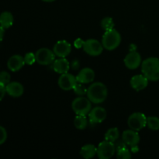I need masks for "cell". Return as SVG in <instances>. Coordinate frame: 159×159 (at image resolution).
I'll list each match as a JSON object with an SVG mask.
<instances>
[{"mask_svg": "<svg viewBox=\"0 0 159 159\" xmlns=\"http://www.w3.org/2000/svg\"><path fill=\"white\" fill-rule=\"evenodd\" d=\"M142 74L152 82L159 80V58L151 57L146 58L141 65Z\"/></svg>", "mask_w": 159, "mask_h": 159, "instance_id": "1", "label": "cell"}, {"mask_svg": "<svg viewBox=\"0 0 159 159\" xmlns=\"http://www.w3.org/2000/svg\"><path fill=\"white\" fill-rule=\"evenodd\" d=\"M86 95L92 103L99 104L107 99L108 90L102 82H94L88 87Z\"/></svg>", "mask_w": 159, "mask_h": 159, "instance_id": "2", "label": "cell"}, {"mask_svg": "<svg viewBox=\"0 0 159 159\" xmlns=\"http://www.w3.org/2000/svg\"><path fill=\"white\" fill-rule=\"evenodd\" d=\"M121 42V36L114 28L104 33L102 38V44L106 50L113 51L119 47Z\"/></svg>", "mask_w": 159, "mask_h": 159, "instance_id": "3", "label": "cell"}, {"mask_svg": "<svg viewBox=\"0 0 159 159\" xmlns=\"http://www.w3.org/2000/svg\"><path fill=\"white\" fill-rule=\"evenodd\" d=\"M71 109L76 115L86 116L92 110V102L88 98L79 96L71 102Z\"/></svg>", "mask_w": 159, "mask_h": 159, "instance_id": "4", "label": "cell"}, {"mask_svg": "<svg viewBox=\"0 0 159 159\" xmlns=\"http://www.w3.org/2000/svg\"><path fill=\"white\" fill-rule=\"evenodd\" d=\"M127 125L136 131L142 130L147 125V116L142 113H134L127 119Z\"/></svg>", "mask_w": 159, "mask_h": 159, "instance_id": "5", "label": "cell"}, {"mask_svg": "<svg viewBox=\"0 0 159 159\" xmlns=\"http://www.w3.org/2000/svg\"><path fill=\"white\" fill-rule=\"evenodd\" d=\"M36 54V61L40 65H50L55 60V54L54 51L46 48H42L37 50Z\"/></svg>", "mask_w": 159, "mask_h": 159, "instance_id": "6", "label": "cell"}, {"mask_svg": "<svg viewBox=\"0 0 159 159\" xmlns=\"http://www.w3.org/2000/svg\"><path fill=\"white\" fill-rule=\"evenodd\" d=\"M116 152V146L113 142L103 141L97 147V156L100 159H110Z\"/></svg>", "mask_w": 159, "mask_h": 159, "instance_id": "7", "label": "cell"}, {"mask_svg": "<svg viewBox=\"0 0 159 159\" xmlns=\"http://www.w3.org/2000/svg\"><path fill=\"white\" fill-rule=\"evenodd\" d=\"M82 48L87 54L93 57L100 55L104 49L102 43L96 39H89V40H85Z\"/></svg>", "mask_w": 159, "mask_h": 159, "instance_id": "8", "label": "cell"}, {"mask_svg": "<svg viewBox=\"0 0 159 159\" xmlns=\"http://www.w3.org/2000/svg\"><path fill=\"white\" fill-rule=\"evenodd\" d=\"M77 82L76 76H74L68 72L61 74L58 79L59 87L64 91H69L73 89Z\"/></svg>", "mask_w": 159, "mask_h": 159, "instance_id": "9", "label": "cell"}, {"mask_svg": "<svg viewBox=\"0 0 159 159\" xmlns=\"http://www.w3.org/2000/svg\"><path fill=\"white\" fill-rule=\"evenodd\" d=\"M124 65L127 68L130 70H134L141 66L142 63L141 54L136 51H130L129 54H127L124 60Z\"/></svg>", "mask_w": 159, "mask_h": 159, "instance_id": "10", "label": "cell"}, {"mask_svg": "<svg viewBox=\"0 0 159 159\" xmlns=\"http://www.w3.org/2000/svg\"><path fill=\"white\" fill-rule=\"evenodd\" d=\"M55 56L58 57H66L71 52V45L67 40H58L53 48Z\"/></svg>", "mask_w": 159, "mask_h": 159, "instance_id": "11", "label": "cell"}, {"mask_svg": "<svg viewBox=\"0 0 159 159\" xmlns=\"http://www.w3.org/2000/svg\"><path fill=\"white\" fill-rule=\"evenodd\" d=\"M88 115L92 124H100L107 118V111L102 107H96L92 109Z\"/></svg>", "mask_w": 159, "mask_h": 159, "instance_id": "12", "label": "cell"}, {"mask_svg": "<svg viewBox=\"0 0 159 159\" xmlns=\"http://www.w3.org/2000/svg\"><path fill=\"white\" fill-rule=\"evenodd\" d=\"M122 141L127 144V146L138 145L140 142V136L138 131L134 130L132 129L124 130L122 134Z\"/></svg>", "mask_w": 159, "mask_h": 159, "instance_id": "13", "label": "cell"}, {"mask_svg": "<svg viewBox=\"0 0 159 159\" xmlns=\"http://www.w3.org/2000/svg\"><path fill=\"white\" fill-rule=\"evenodd\" d=\"M149 80L144 75H136L130 79V85L137 92L141 91L147 88Z\"/></svg>", "mask_w": 159, "mask_h": 159, "instance_id": "14", "label": "cell"}, {"mask_svg": "<svg viewBox=\"0 0 159 159\" xmlns=\"http://www.w3.org/2000/svg\"><path fill=\"white\" fill-rule=\"evenodd\" d=\"M24 57L20 55V54H15L12 57H9L7 62V67L11 71L16 72L18 71L24 66L25 65Z\"/></svg>", "mask_w": 159, "mask_h": 159, "instance_id": "15", "label": "cell"}, {"mask_svg": "<svg viewBox=\"0 0 159 159\" xmlns=\"http://www.w3.org/2000/svg\"><path fill=\"white\" fill-rule=\"evenodd\" d=\"M6 93L14 98L20 97L24 93V88L23 85L18 82H9L8 85H6Z\"/></svg>", "mask_w": 159, "mask_h": 159, "instance_id": "16", "label": "cell"}, {"mask_svg": "<svg viewBox=\"0 0 159 159\" xmlns=\"http://www.w3.org/2000/svg\"><path fill=\"white\" fill-rule=\"evenodd\" d=\"M95 79V72L92 68H84L76 75V79L78 82L83 84L91 83Z\"/></svg>", "mask_w": 159, "mask_h": 159, "instance_id": "17", "label": "cell"}, {"mask_svg": "<svg viewBox=\"0 0 159 159\" xmlns=\"http://www.w3.org/2000/svg\"><path fill=\"white\" fill-rule=\"evenodd\" d=\"M70 68V62L65 57H59L53 62V69L57 74L61 75L68 72Z\"/></svg>", "mask_w": 159, "mask_h": 159, "instance_id": "18", "label": "cell"}, {"mask_svg": "<svg viewBox=\"0 0 159 159\" xmlns=\"http://www.w3.org/2000/svg\"><path fill=\"white\" fill-rule=\"evenodd\" d=\"M97 153V148L93 144H85L81 148L80 155L82 158L89 159L93 158Z\"/></svg>", "mask_w": 159, "mask_h": 159, "instance_id": "19", "label": "cell"}, {"mask_svg": "<svg viewBox=\"0 0 159 159\" xmlns=\"http://www.w3.org/2000/svg\"><path fill=\"white\" fill-rule=\"evenodd\" d=\"M13 20V16L11 12L6 11V12H3L0 14V25L5 30L9 29V27L12 26Z\"/></svg>", "mask_w": 159, "mask_h": 159, "instance_id": "20", "label": "cell"}, {"mask_svg": "<svg viewBox=\"0 0 159 159\" xmlns=\"http://www.w3.org/2000/svg\"><path fill=\"white\" fill-rule=\"evenodd\" d=\"M120 132L117 127H112L110 128L105 134V140L108 141H111V142L115 143L116 140L119 138Z\"/></svg>", "mask_w": 159, "mask_h": 159, "instance_id": "21", "label": "cell"}, {"mask_svg": "<svg viewBox=\"0 0 159 159\" xmlns=\"http://www.w3.org/2000/svg\"><path fill=\"white\" fill-rule=\"evenodd\" d=\"M88 125L86 116L82 115H77L74 119V126L78 130H84L86 128Z\"/></svg>", "mask_w": 159, "mask_h": 159, "instance_id": "22", "label": "cell"}, {"mask_svg": "<svg viewBox=\"0 0 159 159\" xmlns=\"http://www.w3.org/2000/svg\"><path fill=\"white\" fill-rule=\"evenodd\" d=\"M146 127H148L152 130H158L159 118L157 117V116H148V117H147V125H146Z\"/></svg>", "mask_w": 159, "mask_h": 159, "instance_id": "23", "label": "cell"}, {"mask_svg": "<svg viewBox=\"0 0 159 159\" xmlns=\"http://www.w3.org/2000/svg\"><path fill=\"white\" fill-rule=\"evenodd\" d=\"M114 22L111 17H105L101 21V27L105 31L110 30L114 28Z\"/></svg>", "mask_w": 159, "mask_h": 159, "instance_id": "24", "label": "cell"}, {"mask_svg": "<svg viewBox=\"0 0 159 159\" xmlns=\"http://www.w3.org/2000/svg\"><path fill=\"white\" fill-rule=\"evenodd\" d=\"M72 90L78 96H84L85 95L87 94V90H88V88H86L85 85H84L83 83L77 82V84L75 85V87L73 88Z\"/></svg>", "mask_w": 159, "mask_h": 159, "instance_id": "25", "label": "cell"}, {"mask_svg": "<svg viewBox=\"0 0 159 159\" xmlns=\"http://www.w3.org/2000/svg\"><path fill=\"white\" fill-rule=\"evenodd\" d=\"M116 158L118 159H129L131 158V152L127 148V146L121 148L117 149Z\"/></svg>", "mask_w": 159, "mask_h": 159, "instance_id": "26", "label": "cell"}, {"mask_svg": "<svg viewBox=\"0 0 159 159\" xmlns=\"http://www.w3.org/2000/svg\"><path fill=\"white\" fill-rule=\"evenodd\" d=\"M11 76L7 71H1L0 72V84L3 85H6L10 82Z\"/></svg>", "mask_w": 159, "mask_h": 159, "instance_id": "27", "label": "cell"}, {"mask_svg": "<svg viewBox=\"0 0 159 159\" xmlns=\"http://www.w3.org/2000/svg\"><path fill=\"white\" fill-rule=\"evenodd\" d=\"M25 63L28 65H34L36 62V54L33 52L26 53L24 56Z\"/></svg>", "mask_w": 159, "mask_h": 159, "instance_id": "28", "label": "cell"}, {"mask_svg": "<svg viewBox=\"0 0 159 159\" xmlns=\"http://www.w3.org/2000/svg\"><path fill=\"white\" fill-rule=\"evenodd\" d=\"M7 139V132L3 127L0 126V145L6 142Z\"/></svg>", "mask_w": 159, "mask_h": 159, "instance_id": "29", "label": "cell"}, {"mask_svg": "<svg viewBox=\"0 0 159 159\" xmlns=\"http://www.w3.org/2000/svg\"><path fill=\"white\" fill-rule=\"evenodd\" d=\"M84 43H85V40H82V38H77L74 42V46L75 48L79 49V48H83Z\"/></svg>", "mask_w": 159, "mask_h": 159, "instance_id": "30", "label": "cell"}, {"mask_svg": "<svg viewBox=\"0 0 159 159\" xmlns=\"http://www.w3.org/2000/svg\"><path fill=\"white\" fill-rule=\"evenodd\" d=\"M70 67H71V68L72 70L76 71V70L79 69V67H80V62H79V60L75 59V60L72 61L70 63Z\"/></svg>", "mask_w": 159, "mask_h": 159, "instance_id": "31", "label": "cell"}, {"mask_svg": "<svg viewBox=\"0 0 159 159\" xmlns=\"http://www.w3.org/2000/svg\"><path fill=\"white\" fill-rule=\"evenodd\" d=\"M6 93V85H2V84H0V101L2 100L3 98L5 97Z\"/></svg>", "mask_w": 159, "mask_h": 159, "instance_id": "32", "label": "cell"}, {"mask_svg": "<svg viewBox=\"0 0 159 159\" xmlns=\"http://www.w3.org/2000/svg\"><path fill=\"white\" fill-rule=\"evenodd\" d=\"M4 34H5V29L3 27H2L1 25H0V42L2 40L3 37H4Z\"/></svg>", "mask_w": 159, "mask_h": 159, "instance_id": "33", "label": "cell"}, {"mask_svg": "<svg viewBox=\"0 0 159 159\" xmlns=\"http://www.w3.org/2000/svg\"><path fill=\"white\" fill-rule=\"evenodd\" d=\"M130 151H131L132 153H137V152L139 151V148H138V145H134V146H132L130 147Z\"/></svg>", "mask_w": 159, "mask_h": 159, "instance_id": "34", "label": "cell"}, {"mask_svg": "<svg viewBox=\"0 0 159 159\" xmlns=\"http://www.w3.org/2000/svg\"><path fill=\"white\" fill-rule=\"evenodd\" d=\"M42 1L45 2H52L55 1V0H42Z\"/></svg>", "mask_w": 159, "mask_h": 159, "instance_id": "35", "label": "cell"}]
</instances>
